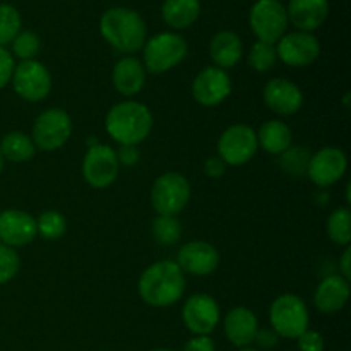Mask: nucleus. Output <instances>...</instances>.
Wrapping results in <instances>:
<instances>
[{"instance_id": "nucleus-1", "label": "nucleus", "mask_w": 351, "mask_h": 351, "mask_svg": "<svg viewBox=\"0 0 351 351\" xmlns=\"http://www.w3.org/2000/svg\"><path fill=\"white\" fill-rule=\"evenodd\" d=\"M185 291V276L173 261L154 263L141 274L139 295L151 307H170Z\"/></svg>"}, {"instance_id": "nucleus-2", "label": "nucleus", "mask_w": 351, "mask_h": 351, "mask_svg": "<svg viewBox=\"0 0 351 351\" xmlns=\"http://www.w3.org/2000/svg\"><path fill=\"white\" fill-rule=\"evenodd\" d=\"M105 127L108 136L120 146H137L149 136L153 129V115L149 108L139 101L117 103L106 113Z\"/></svg>"}, {"instance_id": "nucleus-3", "label": "nucleus", "mask_w": 351, "mask_h": 351, "mask_svg": "<svg viewBox=\"0 0 351 351\" xmlns=\"http://www.w3.org/2000/svg\"><path fill=\"white\" fill-rule=\"evenodd\" d=\"M101 36L122 53L139 51L146 43V23L132 9L113 7L108 9L99 19Z\"/></svg>"}, {"instance_id": "nucleus-4", "label": "nucleus", "mask_w": 351, "mask_h": 351, "mask_svg": "<svg viewBox=\"0 0 351 351\" xmlns=\"http://www.w3.org/2000/svg\"><path fill=\"white\" fill-rule=\"evenodd\" d=\"M187 41L177 33H160L144 43V65L151 74H163L187 57Z\"/></svg>"}, {"instance_id": "nucleus-5", "label": "nucleus", "mask_w": 351, "mask_h": 351, "mask_svg": "<svg viewBox=\"0 0 351 351\" xmlns=\"http://www.w3.org/2000/svg\"><path fill=\"white\" fill-rule=\"evenodd\" d=\"M269 321L278 336L297 339L308 329V308L297 295H281L271 305Z\"/></svg>"}, {"instance_id": "nucleus-6", "label": "nucleus", "mask_w": 351, "mask_h": 351, "mask_svg": "<svg viewBox=\"0 0 351 351\" xmlns=\"http://www.w3.org/2000/svg\"><path fill=\"white\" fill-rule=\"evenodd\" d=\"M191 199V184L184 175L168 171L156 178L151 189V202L158 216H177Z\"/></svg>"}, {"instance_id": "nucleus-7", "label": "nucleus", "mask_w": 351, "mask_h": 351, "mask_svg": "<svg viewBox=\"0 0 351 351\" xmlns=\"http://www.w3.org/2000/svg\"><path fill=\"white\" fill-rule=\"evenodd\" d=\"M250 27L264 43H278L287 33L288 14L280 0H257L250 9Z\"/></svg>"}, {"instance_id": "nucleus-8", "label": "nucleus", "mask_w": 351, "mask_h": 351, "mask_svg": "<svg viewBox=\"0 0 351 351\" xmlns=\"http://www.w3.org/2000/svg\"><path fill=\"white\" fill-rule=\"evenodd\" d=\"M259 144L257 134L245 123H235L219 136L218 153L228 167H242L256 156Z\"/></svg>"}, {"instance_id": "nucleus-9", "label": "nucleus", "mask_w": 351, "mask_h": 351, "mask_svg": "<svg viewBox=\"0 0 351 351\" xmlns=\"http://www.w3.org/2000/svg\"><path fill=\"white\" fill-rule=\"evenodd\" d=\"M72 134V120L60 108H48L36 117L33 125L34 146L41 151H55L64 146Z\"/></svg>"}, {"instance_id": "nucleus-10", "label": "nucleus", "mask_w": 351, "mask_h": 351, "mask_svg": "<svg viewBox=\"0 0 351 351\" xmlns=\"http://www.w3.org/2000/svg\"><path fill=\"white\" fill-rule=\"evenodd\" d=\"M14 91L26 101H41L50 95L51 75L48 69L38 60H21L14 67Z\"/></svg>"}, {"instance_id": "nucleus-11", "label": "nucleus", "mask_w": 351, "mask_h": 351, "mask_svg": "<svg viewBox=\"0 0 351 351\" xmlns=\"http://www.w3.org/2000/svg\"><path fill=\"white\" fill-rule=\"evenodd\" d=\"M119 158L117 151L106 144L89 146L82 161V175L84 180L95 189H105L119 177Z\"/></svg>"}, {"instance_id": "nucleus-12", "label": "nucleus", "mask_w": 351, "mask_h": 351, "mask_svg": "<svg viewBox=\"0 0 351 351\" xmlns=\"http://www.w3.org/2000/svg\"><path fill=\"white\" fill-rule=\"evenodd\" d=\"M321 53L319 40L312 33L295 31L283 34L276 45V55L288 67H305L311 65Z\"/></svg>"}, {"instance_id": "nucleus-13", "label": "nucleus", "mask_w": 351, "mask_h": 351, "mask_svg": "<svg viewBox=\"0 0 351 351\" xmlns=\"http://www.w3.org/2000/svg\"><path fill=\"white\" fill-rule=\"evenodd\" d=\"M182 319L191 332L208 336L219 322V305L211 295L197 293L187 298L182 308Z\"/></svg>"}, {"instance_id": "nucleus-14", "label": "nucleus", "mask_w": 351, "mask_h": 351, "mask_svg": "<svg viewBox=\"0 0 351 351\" xmlns=\"http://www.w3.org/2000/svg\"><path fill=\"white\" fill-rule=\"evenodd\" d=\"M348 168L346 154L338 147H322L308 160L307 175L319 187H329L341 180Z\"/></svg>"}, {"instance_id": "nucleus-15", "label": "nucleus", "mask_w": 351, "mask_h": 351, "mask_svg": "<svg viewBox=\"0 0 351 351\" xmlns=\"http://www.w3.org/2000/svg\"><path fill=\"white\" fill-rule=\"evenodd\" d=\"M232 93V81L226 71L218 67H206L195 75L192 82V95L202 106H216L225 101Z\"/></svg>"}, {"instance_id": "nucleus-16", "label": "nucleus", "mask_w": 351, "mask_h": 351, "mask_svg": "<svg viewBox=\"0 0 351 351\" xmlns=\"http://www.w3.org/2000/svg\"><path fill=\"white\" fill-rule=\"evenodd\" d=\"M38 235L36 219L21 209L0 213V243L7 247H24Z\"/></svg>"}, {"instance_id": "nucleus-17", "label": "nucleus", "mask_w": 351, "mask_h": 351, "mask_svg": "<svg viewBox=\"0 0 351 351\" xmlns=\"http://www.w3.org/2000/svg\"><path fill=\"white\" fill-rule=\"evenodd\" d=\"M219 264V254L211 243L194 240L189 242L178 250L177 266L182 273H189L192 276H208L215 273Z\"/></svg>"}, {"instance_id": "nucleus-18", "label": "nucleus", "mask_w": 351, "mask_h": 351, "mask_svg": "<svg viewBox=\"0 0 351 351\" xmlns=\"http://www.w3.org/2000/svg\"><path fill=\"white\" fill-rule=\"evenodd\" d=\"M263 96L267 108L283 117L295 115L304 105V95H302L300 88L287 79H271L264 86Z\"/></svg>"}, {"instance_id": "nucleus-19", "label": "nucleus", "mask_w": 351, "mask_h": 351, "mask_svg": "<svg viewBox=\"0 0 351 351\" xmlns=\"http://www.w3.org/2000/svg\"><path fill=\"white\" fill-rule=\"evenodd\" d=\"M287 14L288 23L293 24L298 31L311 33L328 19L329 3L328 0H290Z\"/></svg>"}, {"instance_id": "nucleus-20", "label": "nucleus", "mask_w": 351, "mask_h": 351, "mask_svg": "<svg viewBox=\"0 0 351 351\" xmlns=\"http://www.w3.org/2000/svg\"><path fill=\"white\" fill-rule=\"evenodd\" d=\"M350 298V283L341 274L326 276L319 283L314 295V304L322 314H336L346 305Z\"/></svg>"}, {"instance_id": "nucleus-21", "label": "nucleus", "mask_w": 351, "mask_h": 351, "mask_svg": "<svg viewBox=\"0 0 351 351\" xmlns=\"http://www.w3.org/2000/svg\"><path fill=\"white\" fill-rule=\"evenodd\" d=\"M257 317L252 311L245 307H235L225 317V335L239 348L252 345L257 335Z\"/></svg>"}, {"instance_id": "nucleus-22", "label": "nucleus", "mask_w": 351, "mask_h": 351, "mask_svg": "<svg viewBox=\"0 0 351 351\" xmlns=\"http://www.w3.org/2000/svg\"><path fill=\"white\" fill-rule=\"evenodd\" d=\"M113 86L123 96H134L146 84V69L136 57H125L113 67Z\"/></svg>"}, {"instance_id": "nucleus-23", "label": "nucleus", "mask_w": 351, "mask_h": 351, "mask_svg": "<svg viewBox=\"0 0 351 351\" xmlns=\"http://www.w3.org/2000/svg\"><path fill=\"white\" fill-rule=\"evenodd\" d=\"M243 53L242 40L233 31H219L209 43V55L218 69H232L240 62Z\"/></svg>"}, {"instance_id": "nucleus-24", "label": "nucleus", "mask_w": 351, "mask_h": 351, "mask_svg": "<svg viewBox=\"0 0 351 351\" xmlns=\"http://www.w3.org/2000/svg\"><path fill=\"white\" fill-rule=\"evenodd\" d=\"M161 14L168 26L173 29H185L199 19L201 2L199 0H165Z\"/></svg>"}, {"instance_id": "nucleus-25", "label": "nucleus", "mask_w": 351, "mask_h": 351, "mask_svg": "<svg viewBox=\"0 0 351 351\" xmlns=\"http://www.w3.org/2000/svg\"><path fill=\"white\" fill-rule=\"evenodd\" d=\"M291 129L281 120H269L261 125L257 144L269 154H283L291 146Z\"/></svg>"}, {"instance_id": "nucleus-26", "label": "nucleus", "mask_w": 351, "mask_h": 351, "mask_svg": "<svg viewBox=\"0 0 351 351\" xmlns=\"http://www.w3.org/2000/svg\"><path fill=\"white\" fill-rule=\"evenodd\" d=\"M0 154L10 163H26L36 154V146L26 134L9 132L0 143Z\"/></svg>"}, {"instance_id": "nucleus-27", "label": "nucleus", "mask_w": 351, "mask_h": 351, "mask_svg": "<svg viewBox=\"0 0 351 351\" xmlns=\"http://www.w3.org/2000/svg\"><path fill=\"white\" fill-rule=\"evenodd\" d=\"M328 235L338 245H348L351 240V213L341 208L331 213L328 218Z\"/></svg>"}, {"instance_id": "nucleus-28", "label": "nucleus", "mask_w": 351, "mask_h": 351, "mask_svg": "<svg viewBox=\"0 0 351 351\" xmlns=\"http://www.w3.org/2000/svg\"><path fill=\"white\" fill-rule=\"evenodd\" d=\"M153 237L161 245H175L182 237V225L175 216H158L153 221Z\"/></svg>"}, {"instance_id": "nucleus-29", "label": "nucleus", "mask_w": 351, "mask_h": 351, "mask_svg": "<svg viewBox=\"0 0 351 351\" xmlns=\"http://www.w3.org/2000/svg\"><path fill=\"white\" fill-rule=\"evenodd\" d=\"M21 33V14L9 3H0V47L12 43Z\"/></svg>"}, {"instance_id": "nucleus-30", "label": "nucleus", "mask_w": 351, "mask_h": 351, "mask_svg": "<svg viewBox=\"0 0 351 351\" xmlns=\"http://www.w3.org/2000/svg\"><path fill=\"white\" fill-rule=\"evenodd\" d=\"M36 230L38 235H41L43 239L57 240L64 237L65 230H67V221H65L64 215H60L58 211H45L36 219Z\"/></svg>"}, {"instance_id": "nucleus-31", "label": "nucleus", "mask_w": 351, "mask_h": 351, "mask_svg": "<svg viewBox=\"0 0 351 351\" xmlns=\"http://www.w3.org/2000/svg\"><path fill=\"white\" fill-rule=\"evenodd\" d=\"M278 60L276 47L271 43H264V41H257L252 45L249 53V64L254 71L257 72H267L274 67Z\"/></svg>"}, {"instance_id": "nucleus-32", "label": "nucleus", "mask_w": 351, "mask_h": 351, "mask_svg": "<svg viewBox=\"0 0 351 351\" xmlns=\"http://www.w3.org/2000/svg\"><path fill=\"white\" fill-rule=\"evenodd\" d=\"M12 51L21 60H33L40 51V38L33 31H21L12 40Z\"/></svg>"}, {"instance_id": "nucleus-33", "label": "nucleus", "mask_w": 351, "mask_h": 351, "mask_svg": "<svg viewBox=\"0 0 351 351\" xmlns=\"http://www.w3.org/2000/svg\"><path fill=\"white\" fill-rule=\"evenodd\" d=\"M19 271V256L12 247L0 243V285H5L12 280Z\"/></svg>"}, {"instance_id": "nucleus-34", "label": "nucleus", "mask_w": 351, "mask_h": 351, "mask_svg": "<svg viewBox=\"0 0 351 351\" xmlns=\"http://www.w3.org/2000/svg\"><path fill=\"white\" fill-rule=\"evenodd\" d=\"M297 339L300 351H324V338L321 336V332L307 329Z\"/></svg>"}, {"instance_id": "nucleus-35", "label": "nucleus", "mask_w": 351, "mask_h": 351, "mask_svg": "<svg viewBox=\"0 0 351 351\" xmlns=\"http://www.w3.org/2000/svg\"><path fill=\"white\" fill-rule=\"evenodd\" d=\"M14 67H16V64H14L12 55L5 48L0 47V89L5 88L10 82L14 74Z\"/></svg>"}, {"instance_id": "nucleus-36", "label": "nucleus", "mask_w": 351, "mask_h": 351, "mask_svg": "<svg viewBox=\"0 0 351 351\" xmlns=\"http://www.w3.org/2000/svg\"><path fill=\"white\" fill-rule=\"evenodd\" d=\"M278 338L280 336L273 331V329H257V335L254 338V341L259 345V348L271 350L278 345Z\"/></svg>"}, {"instance_id": "nucleus-37", "label": "nucleus", "mask_w": 351, "mask_h": 351, "mask_svg": "<svg viewBox=\"0 0 351 351\" xmlns=\"http://www.w3.org/2000/svg\"><path fill=\"white\" fill-rule=\"evenodd\" d=\"M184 351H215V341L209 336H195L185 343Z\"/></svg>"}, {"instance_id": "nucleus-38", "label": "nucleus", "mask_w": 351, "mask_h": 351, "mask_svg": "<svg viewBox=\"0 0 351 351\" xmlns=\"http://www.w3.org/2000/svg\"><path fill=\"white\" fill-rule=\"evenodd\" d=\"M117 158H119V163L125 165V167H134L139 161L141 154L136 146H120Z\"/></svg>"}, {"instance_id": "nucleus-39", "label": "nucleus", "mask_w": 351, "mask_h": 351, "mask_svg": "<svg viewBox=\"0 0 351 351\" xmlns=\"http://www.w3.org/2000/svg\"><path fill=\"white\" fill-rule=\"evenodd\" d=\"M225 168H226V165L223 163V160L219 156L209 158V160L206 161V165H204L206 175H208V177H211V178L221 177V175L225 173Z\"/></svg>"}, {"instance_id": "nucleus-40", "label": "nucleus", "mask_w": 351, "mask_h": 351, "mask_svg": "<svg viewBox=\"0 0 351 351\" xmlns=\"http://www.w3.org/2000/svg\"><path fill=\"white\" fill-rule=\"evenodd\" d=\"M350 261H351V249L350 247H346L345 252H343L341 256V264H339V269H341V276L345 278V280L350 281L351 278V267H350Z\"/></svg>"}, {"instance_id": "nucleus-41", "label": "nucleus", "mask_w": 351, "mask_h": 351, "mask_svg": "<svg viewBox=\"0 0 351 351\" xmlns=\"http://www.w3.org/2000/svg\"><path fill=\"white\" fill-rule=\"evenodd\" d=\"M350 192H351V184L346 185V202H350V201H351V195H350Z\"/></svg>"}, {"instance_id": "nucleus-42", "label": "nucleus", "mask_w": 351, "mask_h": 351, "mask_svg": "<svg viewBox=\"0 0 351 351\" xmlns=\"http://www.w3.org/2000/svg\"><path fill=\"white\" fill-rule=\"evenodd\" d=\"M240 351H259V350H254V348H249V346H247V348H240Z\"/></svg>"}, {"instance_id": "nucleus-43", "label": "nucleus", "mask_w": 351, "mask_h": 351, "mask_svg": "<svg viewBox=\"0 0 351 351\" xmlns=\"http://www.w3.org/2000/svg\"><path fill=\"white\" fill-rule=\"evenodd\" d=\"M2 168H3V158L2 154H0V171H2Z\"/></svg>"}, {"instance_id": "nucleus-44", "label": "nucleus", "mask_w": 351, "mask_h": 351, "mask_svg": "<svg viewBox=\"0 0 351 351\" xmlns=\"http://www.w3.org/2000/svg\"><path fill=\"white\" fill-rule=\"evenodd\" d=\"M153 351H171V350H167V348H160V350H153Z\"/></svg>"}]
</instances>
